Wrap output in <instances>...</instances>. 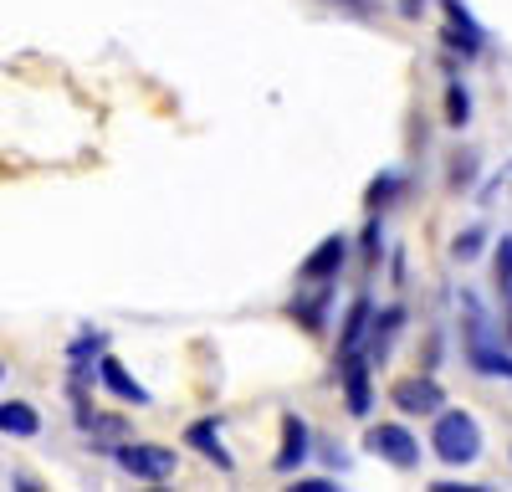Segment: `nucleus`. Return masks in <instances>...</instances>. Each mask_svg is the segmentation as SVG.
Segmentation results:
<instances>
[{
	"mask_svg": "<svg viewBox=\"0 0 512 492\" xmlns=\"http://www.w3.org/2000/svg\"><path fill=\"white\" fill-rule=\"evenodd\" d=\"M420 6H425V0H400V11H410V16H415Z\"/></svg>",
	"mask_w": 512,
	"mask_h": 492,
	"instance_id": "26",
	"label": "nucleus"
},
{
	"mask_svg": "<svg viewBox=\"0 0 512 492\" xmlns=\"http://www.w3.org/2000/svg\"><path fill=\"white\" fill-rule=\"evenodd\" d=\"M431 492H487L482 482H436Z\"/></svg>",
	"mask_w": 512,
	"mask_h": 492,
	"instance_id": "24",
	"label": "nucleus"
},
{
	"mask_svg": "<svg viewBox=\"0 0 512 492\" xmlns=\"http://www.w3.org/2000/svg\"><path fill=\"white\" fill-rule=\"evenodd\" d=\"M108 457L128 477H139V482H169V477H175V467H180L175 446H154V441H118Z\"/></svg>",
	"mask_w": 512,
	"mask_h": 492,
	"instance_id": "2",
	"label": "nucleus"
},
{
	"mask_svg": "<svg viewBox=\"0 0 512 492\" xmlns=\"http://www.w3.org/2000/svg\"><path fill=\"white\" fill-rule=\"evenodd\" d=\"M364 446L374 451L379 462H390L395 472H415V467H420V436H415L410 426H400V421L369 426V431H364Z\"/></svg>",
	"mask_w": 512,
	"mask_h": 492,
	"instance_id": "3",
	"label": "nucleus"
},
{
	"mask_svg": "<svg viewBox=\"0 0 512 492\" xmlns=\"http://www.w3.org/2000/svg\"><path fill=\"white\" fill-rule=\"evenodd\" d=\"M338 390H344L349 416L364 421L369 410H374V380H369V354H364V349L338 354Z\"/></svg>",
	"mask_w": 512,
	"mask_h": 492,
	"instance_id": "6",
	"label": "nucleus"
},
{
	"mask_svg": "<svg viewBox=\"0 0 512 492\" xmlns=\"http://www.w3.org/2000/svg\"><path fill=\"white\" fill-rule=\"evenodd\" d=\"M313 293H303L297 287V298H292V318L308 328V334H323L328 328V303H333V282H308Z\"/></svg>",
	"mask_w": 512,
	"mask_h": 492,
	"instance_id": "11",
	"label": "nucleus"
},
{
	"mask_svg": "<svg viewBox=\"0 0 512 492\" xmlns=\"http://www.w3.org/2000/svg\"><path fill=\"white\" fill-rule=\"evenodd\" d=\"M507 303H502V339L512 344V287H507V293H502Z\"/></svg>",
	"mask_w": 512,
	"mask_h": 492,
	"instance_id": "25",
	"label": "nucleus"
},
{
	"mask_svg": "<svg viewBox=\"0 0 512 492\" xmlns=\"http://www.w3.org/2000/svg\"><path fill=\"white\" fill-rule=\"evenodd\" d=\"M369 318H374V298L359 293L344 313V323H338V354H349V349H364V334H369Z\"/></svg>",
	"mask_w": 512,
	"mask_h": 492,
	"instance_id": "13",
	"label": "nucleus"
},
{
	"mask_svg": "<svg viewBox=\"0 0 512 492\" xmlns=\"http://www.w3.org/2000/svg\"><path fill=\"white\" fill-rule=\"evenodd\" d=\"M359 252H364V262H379L384 257V221L379 216H369V226L359 236Z\"/></svg>",
	"mask_w": 512,
	"mask_h": 492,
	"instance_id": "19",
	"label": "nucleus"
},
{
	"mask_svg": "<svg viewBox=\"0 0 512 492\" xmlns=\"http://www.w3.org/2000/svg\"><path fill=\"white\" fill-rule=\"evenodd\" d=\"M0 380H6V364H0Z\"/></svg>",
	"mask_w": 512,
	"mask_h": 492,
	"instance_id": "27",
	"label": "nucleus"
},
{
	"mask_svg": "<svg viewBox=\"0 0 512 492\" xmlns=\"http://www.w3.org/2000/svg\"><path fill=\"white\" fill-rule=\"evenodd\" d=\"M431 451L446 467H466L482 457V426L472 410H436V426H431Z\"/></svg>",
	"mask_w": 512,
	"mask_h": 492,
	"instance_id": "1",
	"label": "nucleus"
},
{
	"mask_svg": "<svg viewBox=\"0 0 512 492\" xmlns=\"http://www.w3.org/2000/svg\"><path fill=\"white\" fill-rule=\"evenodd\" d=\"M446 123L451 129H466V123H472V93H466L461 77L446 82Z\"/></svg>",
	"mask_w": 512,
	"mask_h": 492,
	"instance_id": "17",
	"label": "nucleus"
},
{
	"mask_svg": "<svg viewBox=\"0 0 512 492\" xmlns=\"http://www.w3.org/2000/svg\"><path fill=\"white\" fill-rule=\"evenodd\" d=\"M349 262V236H323L313 252L303 257V267H297V282H338V272H344Z\"/></svg>",
	"mask_w": 512,
	"mask_h": 492,
	"instance_id": "7",
	"label": "nucleus"
},
{
	"mask_svg": "<svg viewBox=\"0 0 512 492\" xmlns=\"http://www.w3.org/2000/svg\"><path fill=\"white\" fill-rule=\"evenodd\" d=\"M98 380H103V390L113 395V400H123V405H149L154 395H149V385H139L134 375H128V369L113 359V354H103L98 359Z\"/></svg>",
	"mask_w": 512,
	"mask_h": 492,
	"instance_id": "10",
	"label": "nucleus"
},
{
	"mask_svg": "<svg viewBox=\"0 0 512 492\" xmlns=\"http://www.w3.org/2000/svg\"><path fill=\"white\" fill-rule=\"evenodd\" d=\"M108 354V334H77L72 344H67V364H72V380H88L93 369H98V359Z\"/></svg>",
	"mask_w": 512,
	"mask_h": 492,
	"instance_id": "14",
	"label": "nucleus"
},
{
	"mask_svg": "<svg viewBox=\"0 0 512 492\" xmlns=\"http://www.w3.org/2000/svg\"><path fill=\"white\" fill-rule=\"evenodd\" d=\"M482 246H487V226H466V231L451 241V257H456V262H477Z\"/></svg>",
	"mask_w": 512,
	"mask_h": 492,
	"instance_id": "18",
	"label": "nucleus"
},
{
	"mask_svg": "<svg viewBox=\"0 0 512 492\" xmlns=\"http://www.w3.org/2000/svg\"><path fill=\"white\" fill-rule=\"evenodd\" d=\"M441 11H446V47L461 52V62H477L487 52V26L466 11V0H441Z\"/></svg>",
	"mask_w": 512,
	"mask_h": 492,
	"instance_id": "4",
	"label": "nucleus"
},
{
	"mask_svg": "<svg viewBox=\"0 0 512 492\" xmlns=\"http://www.w3.org/2000/svg\"><path fill=\"white\" fill-rule=\"evenodd\" d=\"M405 190H410V175H405V170H384V175H374V180H369L364 205H369V211H384V205H395Z\"/></svg>",
	"mask_w": 512,
	"mask_h": 492,
	"instance_id": "15",
	"label": "nucleus"
},
{
	"mask_svg": "<svg viewBox=\"0 0 512 492\" xmlns=\"http://www.w3.org/2000/svg\"><path fill=\"white\" fill-rule=\"evenodd\" d=\"M477 180V154H456L451 159V185L461 190V185H472Z\"/></svg>",
	"mask_w": 512,
	"mask_h": 492,
	"instance_id": "21",
	"label": "nucleus"
},
{
	"mask_svg": "<svg viewBox=\"0 0 512 492\" xmlns=\"http://www.w3.org/2000/svg\"><path fill=\"white\" fill-rule=\"evenodd\" d=\"M492 272H497V287L507 293V287H512V236H502V241H497V252H492Z\"/></svg>",
	"mask_w": 512,
	"mask_h": 492,
	"instance_id": "20",
	"label": "nucleus"
},
{
	"mask_svg": "<svg viewBox=\"0 0 512 492\" xmlns=\"http://www.w3.org/2000/svg\"><path fill=\"white\" fill-rule=\"evenodd\" d=\"M400 328H405V308H400V303L379 308V313L369 318V334H364V354H369V359H384V354H390V344L400 339Z\"/></svg>",
	"mask_w": 512,
	"mask_h": 492,
	"instance_id": "12",
	"label": "nucleus"
},
{
	"mask_svg": "<svg viewBox=\"0 0 512 492\" xmlns=\"http://www.w3.org/2000/svg\"><path fill=\"white\" fill-rule=\"evenodd\" d=\"M297 492H338V482H328V477H297Z\"/></svg>",
	"mask_w": 512,
	"mask_h": 492,
	"instance_id": "23",
	"label": "nucleus"
},
{
	"mask_svg": "<svg viewBox=\"0 0 512 492\" xmlns=\"http://www.w3.org/2000/svg\"><path fill=\"white\" fill-rule=\"evenodd\" d=\"M313 457V431H308V421L303 416H282V451L272 457V467L277 472H297Z\"/></svg>",
	"mask_w": 512,
	"mask_h": 492,
	"instance_id": "8",
	"label": "nucleus"
},
{
	"mask_svg": "<svg viewBox=\"0 0 512 492\" xmlns=\"http://www.w3.org/2000/svg\"><path fill=\"white\" fill-rule=\"evenodd\" d=\"M390 405L400 410V416H436V410L446 405V390L436 385L431 369H420V375H405L390 385Z\"/></svg>",
	"mask_w": 512,
	"mask_h": 492,
	"instance_id": "5",
	"label": "nucleus"
},
{
	"mask_svg": "<svg viewBox=\"0 0 512 492\" xmlns=\"http://www.w3.org/2000/svg\"><path fill=\"white\" fill-rule=\"evenodd\" d=\"M0 431L6 436H36L41 431V416L31 400H0Z\"/></svg>",
	"mask_w": 512,
	"mask_h": 492,
	"instance_id": "16",
	"label": "nucleus"
},
{
	"mask_svg": "<svg viewBox=\"0 0 512 492\" xmlns=\"http://www.w3.org/2000/svg\"><path fill=\"white\" fill-rule=\"evenodd\" d=\"M328 6L349 11V16H374V0H328Z\"/></svg>",
	"mask_w": 512,
	"mask_h": 492,
	"instance_id": "22",
	"label": "nucleus"
},
{
	"mask_svg": "<svg viewBox=\"0 0 512 492\" xmlns=\"http://www.w3.org/2000/svg\"><path fill=\"white\" fill-rule=\"evenodd\" d=\"M185 446H195L205 462H216L221 472H231L236 467V457L226 451V441H221V416H205V421H190L185 426Z\"/></svg>",
	"mask_w": 512,
	"mask_h": 492,
	"instance_id": "9",
	"label": "nucleus"
}]
</instances>
